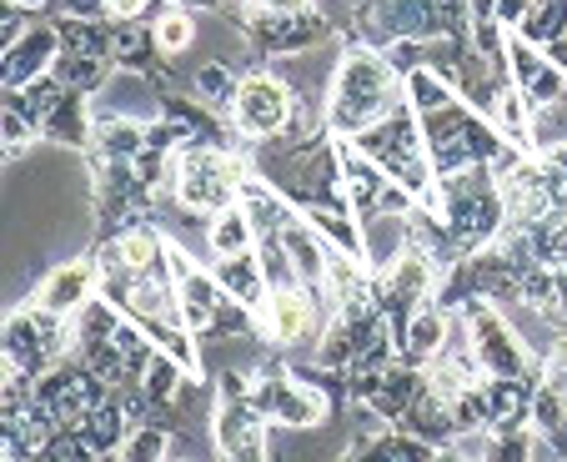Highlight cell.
Here are the masks:
<instances>
[{
  "label": "cell",
  "instance_id": "cell-1",
  "mask_svg": "<svg viewBox=\"0 0 567 462\" xmlns=\"http://www.w3.org/2000/svg\"><path fill=\"white\" fill-rule=\"evenodd\" d=\"M321 101H327V131L337 141H352L408 101V81L396 75L382 45L352 41L327 71V96Z\"/></svg>",
  "mask_w": 567,
  "mask_h": 462
},
{
  "label": "cell",
  "instance_id": "cell-2",
  "mask_svg": "<svg viewBox=\"0 0 567 462\" xmlns=\"http://www.w3.org/2000/svg\"><path fill=\"white\" fill-rule=\"evenodd\" d=\"M432 212L442 216L447 237L457 251H477L507 226V206L497 192V172L493 162L462 166V172L437 176V196H432Z\"/></svg>",
  "mask_w": 567,
  "mask_h": 462
},
{
  "label": "cell",
  "instance_id": "cell-3",
  "mask_svg": "<svg viewBox=\"0 0 567 462\" xmlns=\"http://www.w3.org/2000/svg\"><path fill=\"white\" fill-rule=\"evenodd\" d=\"M352 146H362L392 182H402L422 206H432V196H437V166H432L427 136H422V116L408 101L396 111H386L377 126H367L362 136H352Z\"/></svg>",
  "mask_w": 567,
  "mask_h": 462
},
{
  "label": "cell",
  "instance_id": "cell-4",
  "mask_svg": "<svg viewBox=\"0 0 567 462\" xmlns=\"http://www.w3.org/2000/svg\"><path fill=\"white\" fill-rule=\"evenodd\" d=\"M457 322L467 332V352L487 377H527V382L543 377V352L523 342V332L507 322L493 297H467L457 307Z\"/></svg>",
  "mask_w": 567,
  "mask_h": 462
},
{
  "label": "cell",
  "instance_id": "cell-5",
  "mask_svg": "<svg viewBox=\"0 0 567 462\" xmlns=\"http://www.w3.org/2000/svg\"><path fill=\"white\" fill-rule=\"evenodd\" d=\"M297 111V86L287 75L277 71H247L241 86H236V101H231V131L251 146H267V141H281L287 136V121Z\"/></svg>",
  "mask_w": 567,
  "mask_h": 462
},
{
  "label": "cell",
  "instance_id": "cell-6",
  "mask_svg": "<svg viewBox=\"0 0 567 462\" xmlns=\"http://www.w3.org/2000/svg\"><path fill=\"white\" fill-rule=\"evenodd\" d=\"M257 327H261V337H267L271 347L297 352V347H317L321 342V332L332 327V307H327L321 291L291 281V287H271L267 291V301H261V312H257Z\"/></svg>",
  "mask_w": 567,
  "mask_h": 462
},
{
  "label": "cell",
  "instance_id": "cell-7",
  "mask_svg": "<svg viewBox=\"0 0 567 462\" xmlns=\"http://www.w3.org/2000/svg\"><path fill=\"white\" fill-rule=\"evenodd\" d=\"M251 402L277 428H321L327 412H332V398L317 382H307L301 372H291L281 362H267L261 372H251Z\"/></svg>",
  "mask_w": 567,
  "mask_h": 462
},
{
  "label": "cell",
  "instance_id": "cell-8",
  "mask_svg": "<svg viewBox=\"0 0 567 462\" xmlns=\"http://www.w3.org/2000/svg\"><path fill=\"white\" fill-rule=\"evenodd\" d=\"M206 422H212V448L221 452L226 462L271 458V428H277V422H271L251 398H216Z\"/></svg>",
  "mask_w": 567,
  "mask_h": 462
},
{
  "label": "cell",
  "instance_id": "cell-9",
  "mask_svg": "<svg viewBox=\"0 0 567 462\" xmlns=\"http://www.w3.org/2000/svg\"><path fill=\"white\" fill-rule=\"evenodd\" d=\"M101 277H106L101 251H86V257H71V261H61V267L45 271V277L35 281L31 301L51 317H75L101 291Z\"/></svg>",
  "mask_w": 567,
  "mask_h": 462
},
{
  "label": "cell",
  "instance_id": "cell-10",
  "mask_svg": "<svg viewBox=\"0 0 567 462\" xmlns=\"http://www.w3.org/2000/svg\"><path fill=\"white\" fill-rule=\"evenodd\" d=\"M452 322H457V312H452V307H442L437 297L417 301V307H412V312L396 322V357L427 372V362H437V357L447 352Z\"/></svg>",
  "mask_w": 567,
  "mask_h": 462
},
{
  "label": "cell",
  "instance_id": "cell-11",
  "mask_svg": "<svg viewBox=\"0 0 567 462\" xmlns=\"http://www.w3.org/2000/svg\"><path fill=\"white\" fill-rule=\"evenodd\" d=\"M277 237H281V247H287L291 267H297L301 287H311V291H321V297H327V281H332V242H327L317 226H311V216L297 212L277 232ZM327 307H332V301H327Z\"/></svg>",
  "mask_w": 567,
  "mask_h": 462
},
{
  "label": "cell",
  "instance_id": "cell-12",
  "mask_svg": "<svg viewBox=\"0 0 567 462\" xmlns=\"http://www.w3.org/2000/svg\"><path fill=\"white\" fill-rule=\"evenodd\" d=\"M61 51H65L61 25H31L16 45H6V91H21V86H31L35 75L55 71Z\"/></svg>",
  "mask_w": 567,
  "mask_h": 462
},
{
  "label": "cell",
  "instance_id": "cell-13",
  "mask_svg": "<svg viewBox=\"0 0 567 462\" xmlns=\"http://www.w3.org/2000/svg\"><path fill=\"white\" fill-rule=\"evenodd\" d=\"M216 281L226 287V297L261 312V301H267L271 281H267V267H261V251H236V257H216L212 261Z\"/></svg>",
  "mask_w": 567,
  "mask_h": 462
},
{
  "label": "cell",
  "instance_id": "cell-14",
  "mask_svg": "<svg viewBox=\"0 0 567 462\" xmlns=\"http://www.w3.org/2000/svg\"><path fill=\"white\" fill-rule=\"evenodd\" d=\"M261 232L251 222V212L241 202L221 206L206 216V257H236V251H257Z\"/></svg>",
  "mask_w": 567,
  "mask_h": 462
},
{
  "label": "cell",
  "instance_id": "cell-15",
  "mask_svg": "<svg viewBox=\"0 0 567 462\" xmlns=\"http://www.w3.org/2000/svg\"><path fill=\"white\" fill-rule=\"evenodd\" d=\"M131 428H136V422L126 418V408L116 402V392H111V398L101 402L86 422H81V432H86V442H91V452H96V458H121V452H126Z\"/></svg>",
  "mask_w": 567,
  "mask_h": 462
},
{
  "label": "cell",
  "instance_id": "cell-16",
  "mask_svg": "<svg viewBox=\"0 0 567 462\" xmlns=\"http://www.w3.org/2000/svg\"><path fill=\"white\" fill-rule=\"evenodd\" d=\"M126 322V312H121L116 301L106 297V291H96V297L81 307V312L71 317V332H75V352H86V347H101L116 337V327Z\"/></svg>",
  "mask_w": 567,
  "mask_h": 462
},
{
  "label": "cell",
  "instance_id": "cell-17",
  "mask_svg": "<svg viewBox=\"0 0 567 462\" xmlns=\"http://www.w3.org/2000/svg\"><path fill=\"white\" fill-rule=\"evenodd\" d=\"M151 35H156L161 55H182L196 45V11L192 6H176V0H161L156 21H151Z\"/></svg>",
  "mask_w": 567,
  "mask_h": 462
},
{
  "label": "cell",
  "instance_id": "cell-18",
  "mask_svg": "<svg viewBox=\"0 0 567 462\" xmlns=\"http://www.w3.org/2000/svg\"><path fill=\"white\" fill-rule=\"evenodd\" d=\"M111 71H116V55L61 51V61H55V75H61L71 91H81V96H91V91H106L111 86Z\"/></svg>",
  "mask_w": 567,
  "mask_h": 462
},
{
  "label": "cell",
  "instance_id": "cell-19",
  "mask_svg": "<svg viewBox=\"0 0 567 462\" xmlns=\"http://www.w3.org/2000/svg\"><path fill=\"white\" fill-rule=\"evenodd\" d=\"M186 367L176 362L172 352H161L156 347V357L146 362V372H141V388L151 392V402H156V412H166V408H176L182 402V392H186Z\"/></svg>",
  "mask_w": 567,
  "mask_h": 462
},
{
  "label": "cell",
  "instance_id": "cell-20",
  "mask_svg": "<svg viewBox=\"0 0 567 462\" xmlns=\"http://www.w3.org/2000/svg\"><path fill=\"white\" fill-rule=\"evenodd\" d=\"M236 86H241V75H236L226 61H206L202 71L192 75V91H196V101H206V106H212V111H221V116H231Z\"/></svg>",
  "mask_w": 567,
  "mask_h": 462
},
{
  "label": "cell",
  "instance_id": "cell-21",
  "mask_svg": "<svg viewBox=\"0 0 567 462\" xmlns=\"http://www.w3.org/2000/svg\"><path fill=\"white\" fill-rule=\"evenodd\" d=\"M567 31V0H527V16L517 25V35H527L533 45H553Z\"/></svg>",
  "mask_w": 567,
  "mask_h": 462
},
{
  "label": "cell",
  "instance_id": "cell-22",
  "mask_svg": "<svg viewBox=\"0 0 567 462\" xmlns=\"http://www.w3.org/2000/svg\"><path fill=\"white\" fill-rule=\"evenodd\" d=\"M172 452H182V442L172 438V422H136L121 458H131V462H161V458H172Z\"/></svg>",
  "mask_w": 567,
  "mask_h": 462
},
{
  "label": "cell",
  "instance_id": "cell-23",
  "mask_svg": "<svg viewBox=\"0 0 567 462\" xmlns=\"http://www.w3.org/2000/svg\"><path fill=\"white\" fill-rule=\"evenodd\" d=\"M111 55H116V65H126V71H141V65L151 61L156 51V35H151V25L141 31L136 21H116V31H111Z\"/></svg>",
  "mask_w": 567,
  "mask_h": 462
},
{
  "label": "cell",
  "instance_id": "cell-24",
  "mask_svg": "<svg viewBox=\"0 0 567 462\" xmlns=\"http://www.w3.org/2000/svg\"><path fill=\"white\" fill-rule=\"evenodd\" d=\"M0 136H6V162H21L25 151L41 141V131H35V121L25 116L21 106H11V101H6V121H0Z\"/></svg>",
  "mask_w": 567,
  "mask_h": 462
},
{
  "label": "cell",
  "instance_id": "cell-25",
  "mask_svg": "<svg viewBox=\"0 0 567 462\" xmlns=\"http://www.w3.org/2000/svg\"><path fill=\"white\" fill-rule=\"evenodd\" d=\"M161 0H106V16L111 21H141L146 11H156Z\"/></svg>",
  "mask_w": 567,
  "mask_h": 462
},
{
  "label": "cell",
  "instance_id": "cell-26",
  "mask_svg": "<svg viewBox=\"0 0 567 462\" xmlns=\"http://www.w3.org/2000/svg\"><path fill=\"white\" fill-rule=\"evenodd\" d=\"M251 6V21L257 16H297V11H311V0H247Z\"/></svg>",
  "mask_w": 567,
  "mask_h": 462
},
{
  "label": "cell",
  "instance_id": "cell-27",
  "mask_svg": "<svg viewBox=\"0 0 567 462\" xmlns=\"http://www.w3.org/2000/svg\"><path fill=\"white\" fill-rule=\"evenodd\" d=\"M71 16H106V0H65Z\"/></svg>",
  "mask_w": 567,
  "mask_h": 462
},
{
  "label": "cell",
  "instance_id": "cell-28",
  "mask_svg": "<svg viewBox=\"0 0 567 462\" xmlns=\"http://www.w3.org/2000/svg\"><path fill=\"white\" fill-rule=\"evenodd\" d=\"M557 301H563V312H567V261H557Z\"/></svg>",
  "mask_w": 567,
  "mask_h": 462
},
{
  "label": "cell",
  "instance_id": "cell-29",
  "mask_svg": "<svg viewBox=\"0 0 567 462\" xmlns=\"http://www.w3.org/2000/svg\"><path fill=\"white\" fill-rule=\"evenodd\" d=\"M176 6H192V11H221L226 0H176Z\"/></svg>",
  "mask_w": 567,
  "mask_h": 462
}]
</instances>
